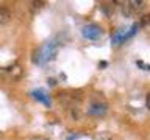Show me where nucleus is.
I'll use <instances>...</instances> for the list:
<instances>
[{
	"label": "nucleus",
	"mask_w": 150,
	"mask_h": 140,
	"mask_svg": "<svg viewBox=\"0 0 150 140\" xmlns=\"http://www.w3.org/2000/svg\"><path fill=\"white\" fill-rule=\"evenodd\" d=\"M127 5H128L130 14L131 13H139V11H142V8H144V2H141V0H131V2H128Z\"/></svg>",
	"instance_id": "nucleus-2"
},
{
	"label": "nucleus",
	"mask_w": 150,
	"mask_h": 140,
	"mask_svg": "<svg viewBox=\"0 0 150 140\" xmlns=\"http://www.w3.org/2000/svg\"><path fill=\"white\" fill-rule=\"evenodd\" d=\"M31 5H33V8H35V9H41V8H44L45 2H33Z\"/></svg>",
	"instance_id": "nucleus-6"
},
{
	"label": "nucleus",
	"mask_w": 150,
	"mask_h": 140,
	"mask_svg": "<svg viewBox=\"0 0 150 140\" xmlns=\"http://www.w3.org/2000/svg\"><path fill=\"white\" fill-rule=\"evenodd\" d=\"M147 22H149V16H144L142 17V25H147Z\"/></svg>",
	"instance_id": "nucleus-8"
},
{
	"label": "nucleus",
	"mask_w": 150,
	"mask_h": 140,
	"mask_svg": "<svg viewBox=\"0 0 150 140\" xmlns=\"http://www.w3.org/2000/svg\"><path fill=\"white\" fill-rule=\"evenodd\" d=\"M83 36L88 37V39H98L102 36V30L100 27L94 25V23H89L83 28Z\"/></svg>",
	"instance_id": "nucleus-1"
},
{
	"label": "nucleus",
	"mask_w": 150,
	"mask_h": 140,
	"mask_svg": "<svg viewBox=\"0 0 150 140\" xmlns=\"http://www.w3.org/2000/svg\"><path fill=\"white\" fill-rule=\"evenodd\" d=\"M11 20V13L6 8H0V25H6Z\"/></svg>",
	"instance_id": "nucleus-3"
},
{
	"label": "nucleus",
	"mask_w": 150,
	"mask_h": 140,
	"mask_svg": "<svg viewBox=\"0 0 150 140\" xmlns=\"http://www.w3.org/2000/svg\"><path fill=\"white\" fill-rule=\"evenodd\" d=\"M27 140H49L47 137H44V135H33V137L27 139Z\"/></svg>",
	"instance_id": "nucleus-7"
},
{
	"label": "nucleus",
	"mask_w": 150,
	"mask_h": 140,
	"mask_svg": "<svg viewBox=\"0 0 150 140\" xmlns=\"http://www.w3.org/2000/svg\"><path fill=\"white\" fill-rule=\"evenodd\" d=\"M9 72H11V78H13V81H16V79H19V78L22 76V69L19 67L17 64L14 65V67L9 69Z\"/></svg>",
	"instance_id": "nucleus-4"
},
{
	"label": "nucleus",
	"mask_w": 150,
	"mask_h": 140,
	"mask_svg": "<svg viewBox=\"0 0 150 140\" xmlns=\"http://www.w3.org/2000/svg\"><path fill=\"white\" fill-rule=\"evenodd\" d=\"M94 140H112V139L110 132H100V134H96Z\"/></svg>",
	"instance_id": "nucleus-5"
}]
</instances>
